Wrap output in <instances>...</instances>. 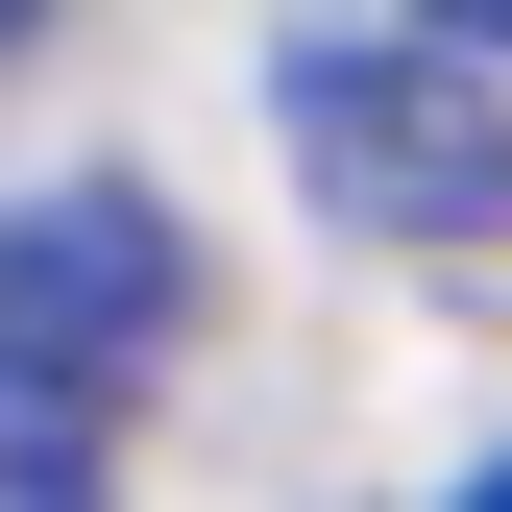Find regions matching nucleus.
<instances>
[{
    "label": "nucleus",
    "instance_id": "1",
    "mask_svg": "<svg viewBox=\"0 0 512 512\" xmlns=\"http://www.w3.org/2000/svg\"><path fill=\"white\" fill-rule=\"evenodd\" d=\"M512 0L464 25V0H391V25H317L269 49V147H293V196L317 220H366V244H512Z\"/></svg>",
    "mask_w": 512,
    "mask_h": 512
},
{
    "label": "nucleus",
    "instance_id": "2",
    "mask_svg": "<svg viewBox=\"0 0 512 512\" xmlns=\"http://www.w3.org/2000/svg\"><path fill=\"white\" fill-rule=\"evenodd\" d=\"M196 342V244H171L147 171H49V196H0V366L25 391H147V366Z\"/></svg>",
    "mask_w": 512,
    "mask_h": 512
},
{
    "label": "nucleus",
    "instance_id": "3",
    "mask_svg": "<svg viewBox=\"0 0 512 512\" xmlns=\"http://www.w3.org/2000/svg\"><path fill=\"white\" fill-rule=\"evenodd\" d=\"M0 512H122V415H98V391H25V366H0Z\"/></svg>",
    "mask_w": 512,
    "mask_h": 512
},
{
    "label": "nucleus",
    "instance_id": "4",
    "mask_svg": "<svg viewBox=\"0 0 512 512\" xmlns=\"http://www.w3.org/2000/svg\"><path fill=\"white\" fill-rule=\"evenodd\" d=\"M464 512H512V464H488V488H464Z\"/></svg>",
    "mask_w": 512,
    "mask_h": 512
}]
</instances>
